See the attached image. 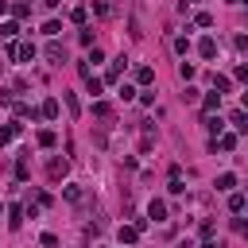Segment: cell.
Listing matches in <instances>:
<instances>
[{
  "label": "cell",
  "mask_w": 248,
  "mask_h": 248,
  "mask_svg": "<svg viewBox=\"0 0 248 248\" xmlns=\"http://www.w3.org/2000/svg\"><path fill=\"white\" fill-rule=\"evenodd\" d=\"M120 74H124V58H112V62H108V74H105V81H116Z\"/></svg>",
  "instance_id": "8"
},
{
  "label": "cell",
  "mask_w": 248,
  "mask_h": 248,
  "mask_svg": "<svg viewBox=\"0 0 248 248\" xmlns=\"http://www.w3.org/2000/svg\"><path fill=\"white\" fill-rule=\"evenodd\" d=\"M136 81H140V85H151V81H155V70H151V66H140V70H136Z\"/></svg>",
  "instance_id": "10"
},
{
  "label": "cell",
  "mask_w": 248,
  "mask_h": 248,
  "mask_svg": "<svg viewBox=\"0 0 248 248\" xmlns=\"http://www.w3.org/2000/svg\"><path fill=\"white\" fill-rule=\"evenodd\" d=\"M232 186H236V174H229V170L217 174V190H232Z\"/></svg>",
  "instance_id": "15"
},
{
  "label": "cell",
  "mask_w": 248,
  "mask_h": 248,
  "mask_svg": "<svg viewBox=\"0 0 248 248\" xmlns=\"http://www.w3.org/2000/svg\"><path fill=\"white\" fill-rule=\"evenodd\" d=\"M62 101H66V108H70V116H78V112H81V105H78V97H74V93H62Z\"/></svg>",
  "instance_id": "16"
},
{
  "label": "cell",
  "mask_w": 248,
  "mask_h": 248,
  "mask_svg": "<svg viewBox=\"0 0 248 248\" xmlns=\"http://www.w3.org/2000/svg\"><path fill=\"white\" fill-rule=\"evenodd\" d=\"M85 89H89V93L97 97V93L105 89V81H101V78H93V74H85Z\"/></svg>",
  "instance_id": "13"
},
{
  "label": "cell",
  "mask_w": 248,
  "mask_h": 248,
  "mask_svg": "<svg viewBox=\"0 0 248 248\" xmlns=\"http://www.w3.org/2000/svg\"><path fill=\"white\" fill-rule=\"evenodd\" d=\"M140 240V229L136 225H120V244H136Z\"/></svg>",
  "instance_id": "7"
},
{
  "label": "cell",
  "mask_w": 248,
  "mask_h": 248,
  "mask_svg": "<svg viewBox=\"0 0 248 248\" xmlns=\"http://www.w3.org/2000/svg\"><path fill=\"white\" fill-rule=\"evenodd\" d=\"M93 12H97V16H108V12H112V8H108V4H105V0H93Z\"/></svg>",
  "instance_id": "28"
},
{
  "label": "cell",
  "mask_w": 248,
  "mask_h": 248,
  "mask_svg": "<svg viewBox=\"0 0 248 248\" xmlns=\"http://www.w3.org/2000/svg\"><path fill=\"white\" fill-rule=\"evenodd\" d=\"M0 209H4V202H0Z\"/></svg>",
  "instance_id": "39"
},
{
  "label": "cell",
  "mask_w": 248,
  "mask_h": 248,
  "mask_svg": "<svg viewBox=\"0 0 248 248\" xmlns=\"http://www.w3.org/2000/svg\"><path fill=\"white\" fill-rule=\"evenodd\" d=\"M178 78L190 81V78H194V66H190V62H178Z\"/></svg>",
  "instance_id": "24"
},
{
  "label": "cell",
  "mask_w": 248,
  "mask_h": 248,
  "mask_svg": "<svg viewBox=\"0 0 248 248\" xmlns=\"http://www.w3.org/2000/svg\"><path fill=\"white\" fill-rule=\"evenodd\" d=\"M229 120H232L240 132H248V112H244V108H232V116H229Z\"/></svg>",
  "instance_id": "12"
},
{
  "label": "cell",
  "mask_w": 248,
  "mask_h": 248,
  "mask_svg": "<svg viewBox=\"0 0 248 248\" xmlns=\"http://www.w3.org/2000/svg\"><path fill=\"white\" fill-rule=\"evenodd\" d=\"M8 58H19V62H31V58H35V46H31V43H12V46H8Z\"/></svg>",
  "instance_id": "1"
},
{
  "label": "cell",
  "mask_w": 248,
  "mask_h": 248,
  "mask_svg": "<svg viewBox=\"0 0 248 248\" xmlns=\"http://www.w3.org/2000/svg\"><path fill=\"white\" fill-rule=\"evenodd\" d=\"M62 198L78 205V202H81V186H78V182H66V186H62Z\"/></svg>",
  "instance_id": "6"
},
{
  "label": "cell",
  "mask_w": 248,
  "mask_h": 248,
  "mask_svg": "<svg viewBox=\"0 0 248 248\" xmlns=\"http://www.w3.org/2000/svg\"><path fill=\"white\" fill-rule=\"evenodd\" d=\"M202 105H205V116H209V112L221 105V93H205V101H202Z\"/></svg>",
  "instance_id": "17"
},
{
  "label": "cell",
  "mask_w": 248,
  "mask_h": 248,
  "mask_svg": "<svg viewBox=\"0 0 248 248\" xmlns=\"http://www.w3.org/2000/svg\"><path fill=\"white\" fill-rule=\"evenodd\" d=\"M178 248H194V244H190V240H182V244H178Z\"/></svg>",
  "instance_id": "37"
},
{
  "label": "cell",
  "mask_w": 248,
  "mask_h": 248,
  "mask_svg": "<svg viewBox=\"0 0 248 248\" xmlns=\"http://www.w3.org/2000/svg\"><path fill=\"white\" fill-rule=\"evenodd\" d=\"M39 116H43V120H54V116H58V101H54V97H46V101L39 105Z\"/></svg>",
  "instance_id": "3"
},
{
  "label": "cell",
  "mask_w": 248,
  "mask_h": 248,
  "mask_svg": "<svg viewBox=\"0 0 248 248\" xmlns=\"http://www.w3.org/2000/svg\"><path fill=\"white\" fill-rule=\"evenodd\" d=\"M39 240H43V248H54V244H58V236H54V232H43Z\"/></svg>",
  "instance_id": "31"
},
{
  "label": "cell",
  "mask_w": 248,
  "mask_h": 248,
  "mask_svg": "<svg viewBox=\"0 0 248 248\" xmlns=\"http://www.w3.org/2000/svg\"><path fill=\"white\" fill-rule=\"evenodd\" d=\"M198 248H213V240H202V244H198Z\"/></svg>",
  "instance_id": "36"
},
{
  "label": "cell",
  "mask_w": 248,
  "mask_h": 248,
  "mask_svg": "<svg viewBox=\"0 0 248 248\" xmlns=\"http://www.w3.org/2000/svg\"><path fill=\"white\" fill-rule=\"evenodd\" d=\"M4 12H8V0H0V16H4Z\"/></svg>",
  "instance_id": "35"
},
{
  "label": "cell",
  "mask_w": 248,
  "mask_h": 248,
  "mask_svg": "<svg viewBox=\"0 0 248 248\" xmlns=\"http://www.w3.org/2000/svg\"><path fill=\"white\" fill-rule=\"evenodd\" d=\"M198 54H202V58H213V54H217V39H209V35H205V39L198 43Z\"/></svg>",
  "instance_id": "5"
},
{
  "label": "cell",
  "mask_w": 248,
  "mask_h": 248,
  "mask_svg": "<svg viewBox=\"0 0 248 248\" xmlns=\"http://www.w3.org/2000/svg\"><path fill=\"white\" fill-rule=\"evenodd\" d=\"M16 31H19V27H16V23H0V35H4V39H12V35H16Z\"/></svg>",
  "instance_id": "30"
},
{
  "label": "cell",
  "mask_w": 248,
  "mask_h": 248,
  "mask_svg": "<svg viewBox=\"0 0 248 248\" xmlns=\"http://www.w3.org/2000/svg\"><path fill=\"white\" fill-rule=\"evenodd\" d=\"M202 124H205V132H209V136H221V120H217V116H205Z\"/></svg>",
  "instance_id": "18"
},
{
  "label": "cell",
  "mask_w": 248,
  "mask_h": 248,
  "mask_svg": "<svg viewBox=\"0 0 248 248\" xmlns=\"http://www.w3.org/2000/svg\"><path fill=\"white\" fill-rule=\"evenodd\" d=\"M232 74H236V78H240V81H248V62H240V66H236V70H232Z\"/></svg>",
  "instance_id": "33"
},
{
  "label": "cell",
  "mask_w": 248,
  "mask_h": 248,
  "mask_svg": "<svg viewBox=\"0 0 248 248\" xmlns=\"http://www.w3.org/2000/svg\"><path fill=\"white\" fill-rule=\"evenodd\" d=\"M43 4H46V8H58V4H62V0H43Z\"/></svg>",
  "instance_id": "34"
},
{
  "label": "cell",
  "mask_w": 248,
  "mask_h": 248,
  "mask_svg": "<svg viewBox=\"0 0 248 248\" xmlns=\"http://www.w3.org/2000/svg\"><path fill=\"white\" fill-rule=\"evenodd\" d=\"M12 12L23 19V16H31V4H27V0H16V4H12Z\"/></svg>",
  "instance_id": "19"
},
{
  "label": "cell",
  "mask_w": 248,
  "mask_h": 248,
  "mask_svg": "<svg viewBox=\"0 0 248 248\" xmlns=\"http://www.w3.org/2000/svg\"><path fill=\"white\" fill-rule=\"evenodd\" d=\"M209 81H213V89H221V93H225V89H232V81H229L225 74H209Z\"/></svg>",
  "instance_id": "14"
},
{
  "label": "cell",
  "mask_w": 248,
  "mask_h": 248,
  "mask_svg": "<svg viewBox=\"0 0 248 248\" xmlns=\"http://www.w3.org/2000/svg\"><path fill=\"white\" fill-rule=\"evenodd\" d=\"M174 50H178V54H186V50H190V39H186V35H178V39H174Z\"/></svg>",
  "instance_id": "26"
},
{
  "label": "cell",
  "mask_w": 248,
  "mask_h": 248,
  "mask_svg": "<svg viewBox=\"0 0 248 248\" xmlns=\"http://www.w3.org/2000/svg\"><path fill=\"white\" fill-rule=\"evenodd\" d=\"M147 217H155V221H167V202H163V198H155V202L147 205Z\"/></svg>",
  "instance_id": "4"
},
{
  "label": "cell",
  "mask_w": 248,
  "mask_h": 248,
  "mask_svg": "<svg viewBox=\"0 0 248 248\" xmlns=\"http://www.w3.org/2000/svg\"><path fill=\"white\" fill-rule=\"evenodd\" d=\"M198 27H213V16L209 12H198Z\"/></svg>",
  "instance_id": "29"
},
{
  "label": "cell",
  "mask_w": 248,
  "mask_h": 248,
  "mask_svg": "<svg viewBox=\"0 0 248 248\" xmlns=\"http://www.w3.org/2000/svg\"><path fill=\"white\" fill-rule=\"evenodd\" d=\"M39 147H54V132H50V128L39 132Z\"/></svg>",
  "instance_id": "21"
},
{
  "label": "cell",
  "mask_w": 248,
  "mask_h": 248,
  "mask_svg": "<svg viewBox=\"0 0 248 248\" xmlns=\"http://www.w3.org/2000/svg\"><path fill=\"white\" fill-rule=\"evenodd\" d=\"M93 116H112V105H108V101H97V105H93Z\"/></svg>",
  "instance_id": "20"
},
{
  "label": "cell",
  "mask_w": 248,
  "mask_h": 248,
  "mask_svg": "<svg viewBox=\"0 0 248 248\" xmlns=\"http://www.w3.org/2000/svg\"><path fill=\"white\" fill-rule=\"evenodd\" d=\"M244 108H248V89H244Z\"/></svg>",
  "instance_id": "38"
},
{
  "label": "cell",
  "mask_w": 248,
  "mask_h": 248,
  "mask_svg": "<svg viewBox=\"0 0 248 248\" xmlns=\"http://www.w3.org/2000/svg\"><path fill=\"white\" fill-rule=\"evenodd\" d=\"M27 174H31V163H27V155H23V159L16 163V178H27Z\"/></svg>",
  "instance_id": "22"
},
{
  "label": "cell",
  "mask_w": 248,
  "mask_h": 248,
  "mask_svg": "<svg viewBox=\"0 0 248 248\" xmlns=\"http://www.w3.org/2000/svg\"><path fill=\"white\" fill-rule=\"evenodd\" d=\"M85 16H89L85 8H70V19H74V23H85Z\"/></svg>",
  "instance_id": "25"
},
{
  "label": "cell",
  "mask_w": 248,
  "mask_h": 248,
  "mask_svg": "<svg viewBox=\"0 0 248 248\" xmlns=\"http://www.w3.org/2000/svg\"><path fill=\"white\" fill-rule=\"evenodd\" d=\"M46 58H50L54 66H62V62H66V46H62V43H46Z\"/></svg>",
  "instance_id": "2"
},
{
  "label": "cell",
  "mask_w": 248,
  "mask_h": 248,
  "mask_svg": "<svg viewBox=\"0 0 248 248\" xmlns=\"http://www.w3.org/2000/svg\"><path fill=\"white\" fill-rule=\"evenodd\" d=\"M198 232H202V240H209V236H213V221H209V217H205V221H202V229H198Z\"/></svg>",
  "instance_id": "27"
},
{
  "label": "cell",
  "mask_w": 248,
  "mask_h": 248,
  "mask_svg": "<svg viewBox=\"0 0 248 248\" xmlns=\"http://www.w3.org/2000/svg\"><path fill=\"white\" fill-rule=\"evenodd\" d=\"M16 136H19V124H4V128H0V147H4V143H12Z\"/></svg>",
  "instance_id": "9"
},
{
  "label": "cell",
  "mask_w": 248,
  "mask_h": 248,
  "mask_svg": "<svg viewBox=\"0 0 248 248\" xmlns=\"http://www.w3.org/2000/svg\"><path fill=\"white\" fill-rule=\"evenodd\" d=\"M232 229H236L240 236H248V221H240V217H236V221H232Z\"/></svg>",
  "instance_id": "32"
},
{
  "label": "cell",
  "mask_w": 248,
  "mask_h": 248,
  "mask_svg": "<svg viewBox=\"0 0 248 248\" xmlns=\"http://www.w3.org/2000/svg\"><path fill=\"white\" fill-rule=\"evenodd\" d=\"M244 202H248L244 194H232V198H229V209H232V213H240V209H244Z\"/></svg>",
  "instance_id": "23"
},
{
  "label": "cell",
  "mask_w": 248,
  "mask_h": 248,
  "mask_svg": "<svg viewBox=\"0 0 248 248\" xmlns=\"http://www.w3.org/2000/svg\"><path fill=\"white\" fill-rule=\"evenodd\" d=\"M50 178H66V159H50Z\"/></svg>",
  "instance_id": "11"
}]
</instances>
